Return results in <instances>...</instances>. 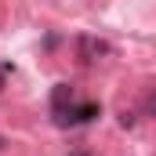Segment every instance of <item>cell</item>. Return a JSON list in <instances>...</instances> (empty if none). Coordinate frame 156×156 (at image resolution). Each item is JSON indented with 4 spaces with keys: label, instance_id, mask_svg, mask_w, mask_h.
<instances>
[{
    "label": "cell",
    "instance_id": "cell-2",
    "mask_svg": "<svg viewBox=\"0 0 156 156\" xmlns=\"http://www.w3.org/2000/svg\"><path fill=\"white\" fill-rule=\"evenodd\" d=\"M80 58L83 62H98V55H109V44H102V40H94V37H80Z\"/></svg>",
    "mask_w": 156,
    "mask_h": 156
},
{
    "label": "cell",
    "instance_id": "cell-1",
    "mask_svg": "<svg viewBox=\"0 0 156 156\" xmlns=\"http://www.w3.org/2000/svg\"><path fill=\"white\" fill-rule=\"evenodd\" d=\"M51 113H55V123H62V127H76V123L94 120L102 109H98L94 102H80L76 91H73L69 83H55V91H51Z\"/></svg>",
    "mask_w": 156,
    "mask_h": 156
},
{
    "label": "cell",
    "instance_id": "cell-3",
    "mask_svg": "<svg viewBox=\"0 0 156 156\" xmlns=\"http://www.w3.org/2000/svg\"><path fill=\"white\" fill-rule=\"evenodd\" d=\"M145 113H149V116H156V91L145 98Z\"/></svg>",
    "mask_w": 156,
    "mask_h": 156
}]
</instances>
